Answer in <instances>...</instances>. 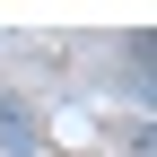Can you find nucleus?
Masks as SVG:
<instances>
[{
    "label": "nucleus",
    "instance_id": "obj_2",
    "mask_svg": "<svg viewBox=\"0 0 157 157\" xmlns=\"http://www.w3.org/2000/svg\"><path fill=\"white\" fill-rule=\"evenodd\" d=\"M122 78H131V96L148 105V26H140V35L122 44Z\"/></svg>",
    "mask_w": 157,
    "mask_h": 157
},
{
    "label": "nucleus",
    "instance_id": "obj_1",
    "mask_svg": "<svg viewBox=\"0 0 157 157\" xmlns=\"http://www.w3.org/2000/svg\"><path fill=\"white\" fill-rule=\"evenodd\" d=\"M0 157H44V122L17 87H0Z\"/></svg>",
    "mask_w": 157,
    "mask_h": 157
}]
</instances>
